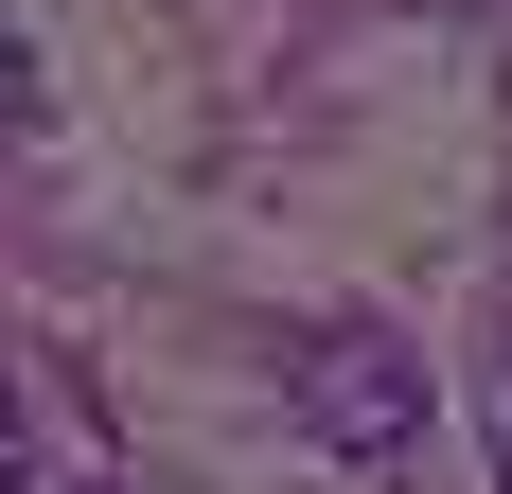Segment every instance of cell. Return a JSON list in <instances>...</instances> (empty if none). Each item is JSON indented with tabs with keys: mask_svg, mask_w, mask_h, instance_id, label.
Segmentation results:
<instances>
[{
	"mask_svg": "<svg viewBox=\"0 0 512 494\" xmlns=\"http://www.w3.org/2000/svg\"><path fill=\"white\" fill-rule=\"evenodd\" d=\"M283 406H301V442L354 459V477H407L424 459V353L389 336V318H318V336L283 353Z\"/></svg>",
	"mask_w": 512,
	"mask_h": 494,
	"instance_id": "cell-1",
	"label": "cell"
},
{
	"mask_svg": "<svg viewBox=\"0 0 512 494\" xmlns=\"http://www.w3.org/2000/svg\"><path fill=\"white\" fill-rule=\"evenodd\" d=\"M0 459H18V406H0Z\"/></svg>",
	"mask_w": 512,
	"mask_h": 494,
	"instance_id": "cell-2",
	"label": "cell"
}]
</instances>
